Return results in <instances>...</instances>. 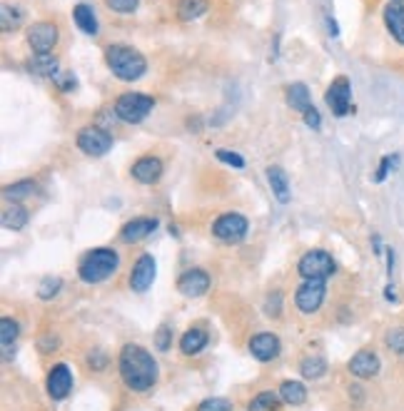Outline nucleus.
<instances>
[{
	"mask_svg": "<svg viewBox=\"0 0 404 411\" xmlns=\"http://www.w3.org/2000/svg\"><path fill=\"white\" fill-rule=\"evenodd\" d=\"M118 369H120V377H123L125 387L135 394H145L158 384V362L155 357L143 349L140 344H125L120 349V357H118Z\"/></svg>",
	"mask_w": 404,
	"mask_h": 411,
	"instance_id": "f257e3e1",
	"label": "nucleus"
},
{
	"mask_svg": "<svg viewBox=\"0 0 404 411\" xmlns=\"http://www.w3.org/2000/svg\"><path fill=\"white\" fill-rule=\"evenodd\" d=\"M105 63H108L110 73H113L115 78L125 80V83H135V80H140L148 73V60H145V55L123 43L108 45V50H105Z\"/></svg>",
	"mask_w": 404,
	"mask_h": 411,
	"instance_id": "f03ea898",
	"label": "nucleus"
},
{
	"mask_svg": "<svg viewBox=\"0 0 404 411\" xmlns=\"http://www.w3.org/2000/svg\"><path fill=\"white\" fill-rule=\"evenodd\" d=\"M120 267V257L110 247H98V250L88 252V255L80 260L78 274L85 284H100L105 279H110Z\"/></svg>",
	"mask_w": 404,
	"mask_h": 411,
	"instance_id": "7ed1b4c3",
	"label": "nucleus"
},
{
	"mask_svg": "<svg viewBox=\"0 0 404 411\" xmlns=\"http://www.w3.org/2000/svg\"><path fill=\"white\" fill-rule=\"evenodd\" d=\"M153 108H155V100L143 93H125V95H120L113 105L118 120H123V123H128V125L143 123V120L153 113Z\"/></svg>",
	"mask_w": 404,
	"mask_h": 411,
	"instance_id": "20e7f679",
	"label": "nucleus"
},
{
	"mask_svg": "<svg viewBox=\"0 0 404 411\" xmlns=\"http://www.w3.org/2000/svg\"><path fill=\"white\" fill-rule=\"evenodd\" d=\"M247 230H250V222L240 212H225L212 222V235L220 242H227V245L242 242L247 237Z\"/></svg>",
	"mask_w": 404,
	"mask_h": 411,
	"instance_id": "39448f33",
	"label": "nucleus"
},
{
	"mask_svg": "<svg viewBox=\"0 0 404 411\" xmlns=\"http://www.w3.org/2000/svg\"><path fill=\"white\" fill-rule=\"evenodd\" d=\"M297 272L305 279H327L330 274L337 272V265L332 260L330 252L325 250H310L300 257L297 262Z\"/></svg>",
	"mask_w": 404,
	"mask_h": 411,
	"instance_id": "423d86ee",
	"label": "nucleus"
},
{
	"mask_svg": "<svg viewBox=\"0 0 404 411\" xmlns=\"http://www.w3.org/2000/svg\"><path fill=\"white\" fill-rule=\"evenodd\" d=\"M327 297V279H305L295 294V307L302 314H315L325 304Z\"/></svg>",
	"mask_w": 404,
	"mask_h": 411,
	"instance_id": "0eeeda50",
	"label": "nucleus"
},
{
	"mask_svg": "<svg viewBox=\"0 0 404 411\" xmlns=\"http://www.w3.org/2000/svg\"><path fill=\"white\" fill-rule=\"evenodd\" d=\"M325 103H327V108L332 110V115H337V118L350 115L352 113V83H350V78L340 75V78L332 80L330 88H327V93H325Z\"/></svg>",
	"mask_w": 404,
	"mask_h": 411,
	"instance_id": "6e6552de",
	"label": "nucleus"
},
{
	"mask_svg": "<svg viewBox=\"0 0 404 411\" xmlns=\"http://www.w3.org/2000/svg\"><path fill=\"white\" fill-rule=\"evenodd\" d=\"M78 147L80 152H85L90 157H103L113 150V135L105 128L90 125V128H83L78 133Z\"/></svg>",
	"mask_w": 404,
	"mask_h": 411,
	"instance_id": "1a4fd4ad",
	"label": "nucleus"
},
{
	"mask_svg": "<svg viewBox=\"0 0 404 411\" xmlns=\"http://www.w3.org/2000/svg\"><path fill=\"white\" fill-rule=\"evenodd\" d=\"M28 45L35 55H50L58 45V28L55 23H35L28 28Z\"/></svg>",
	"mask_w": 404,
	"mask_h": 411,
	"instance_id": "9d476101",
	"label": "nucleus"
},
{
	"mask_svg": "<svg viewBox=\"0 0 404 411\" xmlns=\"http://www.w3.org/2000/svg\"><path fill=\"white\" fill-rule=\"evenodd\" d=\"M45 387H48L50 399H55V402L68 399V394L73 392V372H70L68 364L65 362L55 364V367L48 372V382H45Z\"/></svg>",
	"mask_w": 404,
	"mask_h": 411,
	"instance_id": "9b49d317",
	"label": "nucleus"
},
{
	"mask_svg": "<svg viewBox=\"0 0 404 411\" xmlns=\"http://www.w3.org/2000/svg\"><path fill=\"white\" fill-rule=\"evenodd\" d=\"M155 277H158V262H155V257L140 255L133 267V274H130V287H133L135 292H148V289L153 287Z\"/></svg>",
	"mask_w": 404,
	"mask_h": 411,
	"instance_id": "f8f14e48",
	"label": "nucleus"
},
{
	"mask_svg": "<svg viewBox=\"0 0 404 411\" xmlns=\"http://www.w3.org/2000/svg\"><path fill=\"white\" fill-rule=\"evenodd\" d=\"M280 352H282V342L277 334L260 332L250 339V354L257 362H272V359L280 357Z\"/></svg>",
	"mask_w": 404,
	"mask_h": 411,
	"instance_id": "ddd939ff",
	"label": "nucleus"
},
{
	"mask_svg": "<svg viewBox=\"0 0 404 411\" xmlns=\"http://www.w3.org/2000/svg\"><path fill=\"white\" fill-rule=\"evenodd\" d=\"M163 160L155 155H145L140 157V160L133 162V167H130V175H133V180H138L140 185H155V182L163 177Z\"/></svg>",
	"mask_w": 404,
	"mask_h": 411,
	"instance_id": "4468645a",
	"label": "nucleus"
},
{
	"mask_svg": "<svg viewBox=\"0 0 404 411\" xmlns=\"http://www.w3.org/2000/svg\"><path fill=\"white\" fill-rule=\"evenodd\" d=\"M207 289H210V274L205 270H188L180 274L178 279V292L183 294V297H190V299H198L202 294H207Z\"/></svg>",
	"mask_w": 404,
	"mask_h": 411,
	"instance_id": "2eb2a0df",
	"label": "nucleus"
},
{
	"mask_svg": "<svg viewBox=\"0 0 404 411\" xmlns=\"http://www.w3.org/2000/svg\"><path fill=\"white\" fill-rule=\"evenodd\" d=\"M347 369H350V374H355L357 379H375L382 369V362H380V357H377V352H372V349H360V352L350 359Z\"/></svg>",
	"mask_w": 404,
	"mask_h": 411,
	"instance_id": "dca6fc26",
	"label": "nucleus"
},
{
	"mask_svg": "<svg viewBox=\"0 0 404 411\" xmlns=\"http://www.w3.org/2000/svg\"><path fill=\"white\" fill-rule=\"evenodd\" d=\"M155 230H158V220H155V217H135V220H130L123 225V230H120V240L128 242V245H135V242L150 237Z\"/></svg>",
	"mask_w": 404,
	"mask_h": 411,
	"instance_id": "f3484780",
	"label": "nucleus"
},
{
	"mask_svg": "<svg viewBox=\"0 0 404 411\" xmlns=\"http://www.w3.org/2000/svg\"><path fill=\"white\" fill-rule=\"evenodd\" d=\"M267 182L272 187V195L277 197L280 205H287L292 200V187H290V177L282 170L280 165H270L267 167Z\"/></svg>",
	"mask_w": 404,
	"mask_h": 411,
	"instance_id": "a211bd4d",
	"label": "nucleus"
},
{
	"mask_svg": "<svg viewBox=\"0 0 404 411\" xmlns=\"http://www.w3.org/2000/svg\"><path fill=\"white\" fill-rule=\"evenodd\" d=\"M385 25L392 38L400 45H404V5L402 3L390 0V3L385 5Z\"/></svg>",
	"mask_w": 404,
	"mask_h": 411,
	"instance_id": "6ab92c4d",
	"label": "nucleus"
},
{
	"mask_svg": "<svg viewBox=\"0 0 404 411\" xmlns=\"http://www.w3.org/2000/svg\"><path fill=\"white\" fill-rule=\"evenodd\" d=\"M207 342H210V337H207L205 329L193 327L180 337V352H183L185 357H195V354H200L202 349L207 347Z\"/></svg>",
	"mask_w": 404,
	"mask_h": 411,
	"instance_id": "aec40b11",
	"label": "nucleus"
},
{
	"mask_svg": "<svg viewBox=\"0 0 404 411\" xmlns=\"http://www.w3.org/2000/svg\"><path fill=\"white\" fill-rule=\"evenodd\" d=\"M287 105H290L295 113L305 115L307 110L312 108V100H310V90H307L305 83H292L287 85Z\"/></svg>",
	"mask_w": 404,
	"mask_h": 411,
	"instance_id": "412c9836",
	"label": "nucleus"
},
{
	"mask_svg": "<svg viewBox=\"0 0 404 411\" xmlns=\"http://www.w3.org/2000/svg\"><path fill=\"white\" fill-rule=\"evenodd\" d=\"M73 20L85 35H98V18H95V10L88 3H78L73 8Z\"/></svg>",
	"mask_w": 404,
	"mask_h": 411,
	"instance_id": "4be33fe9",
	"label": "nucleus"
},
{
	"mask_svg": "<svg viewBox=\"0 0 404 411\" xmlns=\"http://www.w3.org/2000/svg\"><path fill=\"white\" fill-rule=\"evenodd\" d=\"M30 215L25 207H20L18 202H13V205H8L3 210V215H0V222H3L5 230H13V232H20L25 225H28Z\"/></svg>",
	"mask_w": 404,
	"mask_h": 411,
	"instance_id": "5701e85b",
	"label": "nucleus"
},
{
	"mask_svg": "<svg viewBox=\"0 0 404 411\" xmlns=\"http://www.w3.org/2000/svg\"><path fill=\"white\" fill-rule=\"evenodd\" d=\"M280 399L287 407H302L307 402V387L302 382H282L280 384Z\"/></svg>",
	"mask_w": 404,
	"mask_h": 411,
	"instance_id": "b1692460",
	"label": "nucleus"
},
{
	"mask_svg": "<svg viewBox=\"0 0 404 411\" xmlns=\"http://www.w3.org/2000/svg\"><path fill=\"white\" fill-rule=\"evenodd\" d=\"M28 68H30V73L43 75V78H55V75L60 73L58 60H55L53 55H35V58L28 63Z\"/></svg>",
	"mask_w": 404,
	"mask_h": 411,
	"instance_id": "393cba45",
	"label": "nucleus"
},
{
	"mask_svg": "<svg viewBox=\"0 0 404 411\" xmlns=\"http://www.w3.org/2000/svg\"><path fill=\"white\" fill-rule=\"evenodd\" d=\"M0 15H3V30L5 33H10V30H18L20 25H23V20H25V10L20 8V5H10V3H5L3 8H0Z\"/></svg>",
	"mask_w": 404,
	"mask_h": 411,
	"instance_id": "a878e982",
	"label": "nucleus"
},
{
	"mask_svg": "<svg viewBox=\"0 0 404 411\" xmlns=\"http://www.w3.org/2000/svg\"><path fill=\"white\" fill-rule=\"evenodd\" d=\"M300 372L305 379H310V382H317V379H322L327 374V362L322 357H307L300 362Z\"/></svg>",
	"mask_w": 404,
	"mask_h": 411,
	"instance_id": "bb28decb",
	"label": "nucleus"
},
{
	"mask_svg": "<svg viewBox=\"0 0 404 411\" xmlns=\"http://www.w3.org/2000/svg\"><path fill=\"white\" fill-rule=\"evenodd\" d=\"M35 182L33 180H20V182H15V185H8L3 190V197L5 200H13V202H20V200H25V197H30V195H35Z\"/></svg>",
	"mask_w": 404,
	"mask_h": 411,
	"instance_id": "cd10ccee",
	"label": "nucleus"
},
{
	"mask_svg": "<svg viewBox=\"0 0 404 411\" xmlns=\"http://www.w3.org/2000/svg\"><path fill=\"white\" fill-rule=\"evenodd\" d=\"M205 13H207V0H180L178 3L180 20H198Z\"/></svg>",
	"mask_w": 404,
	"mask_h": 411,
	"instance_id": "c85d7f7f",
	"label": "nucleus"
},
{
	"mask_svg": "<svg viewBox=\"0 0 404 411\" xmlns=\"http://www.w3.org/2000/svg\"><path fill=\"white\" fill-rule=\"evenodd\" d=\"M280 409V394L275 392H262L250 402L247 411H277Z\"/></svg>",
	"mask_w": 404,
	"mask_h": 411,
	"instance_id": "c756f323",
	"label": "nucleus"
},
{
	"mask_svg": "<svg viewBox=\"0 0 404 411\" xmlns=\"http://www.w3.org/2000/svg\"><path fill=\"white\" fill-rule=\"evenodd\" d=\"M18 334H20L18 322L10 317H3V322H0V344H3V352H8V349L13 347Z\"/></svg>",
	"mask_w": 404,
	"mask_h": 411,
	"instance_id": "7c9ffc66",
	"label": "nucleus"
},
{
	"mask_svg": "<svg viewBox=\"0 0 404 411\" xmlns=\"http://www.w3.org/2000/svg\"><path fill=\"white\" fill-rule=\"evenodd\" d=\"M60 289H63V279H60V277H45L43 282H40V287H38V297L45 299V302H50L53 297H58Z\"/></svg>",
	"mask_w": 404,
	"mask_h": 411,
	"instance_id": "2f4dec72",
	"label": "nucleus"
},
{
	"mask_svg": "<svg viewBox=\"0 0 404 411\" xmlns=\"http://www.w3.org/2000/svg\"><path fill=\"white\" fill-rule=\"evenodd\" d=\"M385 344L390 352L395 354H404V327H392L387 329L385 334Z\"/></svg>",
	"mask_w": 404,
	"mask_h": 411,
	"instance_id": "473e14b6",
	"label": "nucleus"
},
{
	"mask_svg": "<svg viewBox=\"0 0 404 411\" xmlns=\"http://www.w3.org/2000/svg\"><path fill=\"white\" fill-rule=\"evenodd\" d=\"M198 411H232V402H227V399H222V397H212V399L200 402Z\"/></svg>",
	"mask_w": 404,
	"mask_h": 411,
	"instance_id": "72a5a7b5",
	"label": "nucleus"
},
{
	"mask_svg": "<svg viewBox=\"0 0 404 411\" xmlns=\"http://www.w3.org/2000/svg\"><path fill=\"white\" fill-rule=\"evenodd\" d=\"M105 5H108L110 10H115V13L128 15V13H135V10H138L140 0H105Z\"/></svg>",
	"mask_w": 404,
	"mask_h": 411,
	"instance_id": "f704fd0d",
	"label": "nucleus"
},
{
	"mask_svg": "<svg viewBox=\"0 0 404 411\" xmlns=\"http://www.w3.org/2000/svg\"><path fill=\"white\" fill-rule=\"evenodd\" d=\"M217 160L235 167V170H242V167H245V157L237 155V152H230V150H217Z\"/></svg>",
	"mask_w": 404,
	"mask_h": 411,
	"instance_id": "c9c22d12",
	"label": "nucleus"
},
{
	"mask_svg": "<svg viewBox=\"0 0 404 411\" xmlns=\"http://www.w3.org/2000/svg\"><path fill=\"white\" fill-rule=\"evenodd\" d=\"M265 314H267V317H272V319H277L282 314V294L280 292H275V294H270V297H267Z\"/></svg>",
	"mask_w": 404,
	"mask_h": 411,
	"instance_id": "e433bc0d",
	"label": "nucleus"
},
{
	"mask_svg": "<svg viewBox=\"0 0 404 411\" xmlns=\"http://www.w3.org/2000/svg\"><path fill=\"white\" fill-rule=\"evenodd\" d=\"M170 344H173V332H170V327H160L158 334H155V347L160 349V352H168Z\"/></svg>",
	"mask_w": 404,
	"mask_h": 411,
	"instance_id": "4c0bfd02",
	"label": "nucleus"
},
{
	"mask_svg": "<svg viewBox=\"0 0 404 411\" xmlns=\"http://www.w3.org/2000/svg\"><path fill=\"white\" fill-rule=\"evenodd\" d=\"M53 80H55V85L63 90V93H70V90H75V85H78V80H75L73 73H58Z\"/></svg>",
	"mask_w": 404,
	"mask_h": 411,
	"instance_id": "58836bf2",
	"label": "nucleus"
},
{
	"mask_svg": "<svg viewBox=\"0 0 404 411\" xmlns=\"http://www.w3.org/2000/svg\"><path fill=\"white\" fill-rule=\"evenodd\" d=\"M400 162V155H392V157H385V160L380 162V170H377V175H375V182H382L387 177V172L390 170H395L392 165H397Z\"/></svg>",
	"mask_w": 404,
	"mask_h": 411,
	"instance_id": "ea45409f",
	"label": "nucleus"
},
{
	"mask_svg": "<svg viewBox=\"0 0 404 411\" xmlns=\"http://www.w3.org/2000/svg\"><path fill=\"white\" fill-rule=\"evenodd\" d=\"M88 364H90V369H98V372H103V369L108 367V357H105L103 352H98V349H95V352L88 357Z\"/></svg>",
	"mask_w": 404,
	"mask_h": 411,
	"instance_id": "a19ab883",
	"label": "nucleus"
},
{
	"mask_svg": "<svg viewBox=\"0 0 404 411\" xmlns=\"http://www.w3.org/2000/svg\"><path fill=\"white\" fill-rule=\"evenodd\" d=\"M305 125H307V128H312V130L322 128V118H320V113L315 110V105H312V108L305 113Z\"/></svg>",
	"mask_w": 404,
	"mask_h": 411,
	"instance_id": "79ce46f5",
	"label": "nucleus"
},
{
	"mask_svg": "<svg viewBox=\"0 0 404 411\" xmlns=\"http://www.w3.org/2000/svg\"><path fill=\"white\" fill-rule=\"evenodd\" d=\"M38 344H40V352H43V354H50V352H55V349H58V339H55V337H43Z\"/></svg>",
	"mask_w": 404,
	"mask_h": 411,
	"instance_id": "37998d69",
	"label": "nucleus"
},
{
	"mask_svg": "<svg viewBox=\"0 0 404 411\" xmlns=\"http://www.w3.org/2000/svg\"><path fill=\"white\" fill-rule=\"evenodd\" d=\"M327 25H330V35H337V33H340V30H337V23H335V20H327Z\"/></svg>",
	"mask_w": 404,
	"mask_h": 411,
	"instance_id": "c03bdc74",
	"label": "nucleus"
},
{
	"mask_svg": "<svg viewBox=\"0 0 404 411\" xmlns=\"http://www.w3.org/2000/svg\"><path fill=\"white\" fill-rule=\"evenodd\" d=\"M395 3H402V5H404V0H395Z\"/></svg>",
	"mask_w": 404,
	"mask_h": 411,
	"instance_id": "a18cd8bd",
	"label": "nucleus"
}]
</instances>
